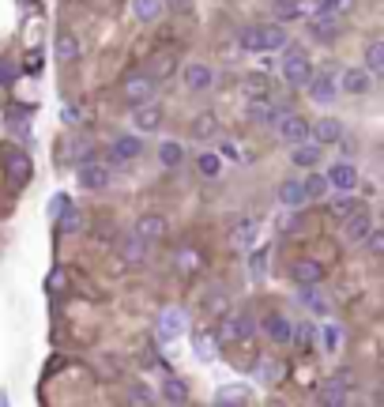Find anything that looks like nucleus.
I'll list each match as a JSON object with an SVG mask.
<instances>
[{"label": "nucleus", "instance_id": "f257e3e1", "mask_svg": "<svg viewBox=\"0 0 384 407\" xmlns=\"http://www.w3.org/2000/svg\"><path fill=\"white\" fill-rule=\"evenodd\" d=\"M283 79L290 87H306L309 79H313V61H309V53L306 50H298V45H283Z\"/></svg>", "mask_w": 384, "mask_h": 407}, {"label": "nucleus", "instance_id": "f03ea898", "mask_svg": "<svg viewBox=\"0 0 384 407\" xmlns=\"http://www.w3.org/2000/svg\"><path fill=\"white\" fill-rule=\"evenodd\" d=\"M76 181H79V189H83V193H102V189H109V181H114V166L91 158V163L79 166Z\"/></svg>", "mask_w": 384, "mask_h": 407}, {"label": "nucleus", "instance_id": "7ed1b4c3", "mask_svg": "<svg viewBox=\"0 0 384 407\" xmlns=\"http://www.w3.org/2000/svg\"><path fill=\"white\" fill-rule=\"evenodd\" d=\"M155 91H158V83L147 76V72H136V76H128L125 79V87H121V94H125V102L128 106H147V102H155Z\"/></svg>", "mask_w": 384, "mask_h": 407}, {"label": "nucleus", "instance_id": "20e7f679", "mask_svg": "<svg viewBox=\"0 0 384 407\" xmlns=\"http://www.w3.org/2000/svg\"><path fill=\"white\" fill-rule=\"evenodd\" d=\"M324 181H328V189H335V193H354L358 181H362V174H358V166L350 163V158H339V163L328 166Z\"/></svg>", "mask_w": 384, "mask_h": 407}, {"label": "nucleus", "instance_id": "39448f33", "mask_svg": "<svg viewBox=\"0 0 384 407\" xmlns=\"http://www.w3.org/2000/svg\"><path fill=\"white\" fill-rule=\"evenodd\" d=\"M143 136L140 132H125V136H117L114 143H109V166H121V163H136V158L143 155Z\"/></svg>", "mask_w": 384, "mask_h": 407}, {"label": "nucleus", "instance_id": "423d86ee", "mask_svg": "<svg viewBox=\"0 0 384 407\" xmlns=\"http://www.w3.org/2000/svg\"><path fill=\"white\" fill-rule=\"evenodd\" d=\"M309 98L317 102V106H328V102H335V94H339V79H335V72H313V79L306 83Z\"/></svg>", "mask_w": 384, "mask_h": 407}, {"label": "nucleus", "instance_id": "0eeeda50", "mask_svg": "<svg viewBox=\"0 0 384 407\" xmlns=\"http://www.w3.org/2000/svg\"><path fill=\"white\" fill-rule=\"evenodd\" d=\"M136 238H143V242H162L166 234H170V219L166 215H158V211H143L140 219H136V230H132Z\"/></svg>", "mask_w": 384, "mask_h": 407}, {"label": "nucleus", "instance_id": "6e6552de", "mask_svg": "<svg viewBox=\"0 0 384 407\" xmlns=\"http://www.w3.org/2000/svg\"><path fill=\"white\" fill-rule=\"evenodd\" d=\"M181 83H185L192 94H204L215 87V68L204 65V61H189L185 72H181Z\"/></svg>", "mask_w": 384, "mask_h": 407}, {"label": "nucleus", "instance_id": "1a4fd4ad", "mask_svg": "<svg viewBox=\"0 0 384 407\" xmlns=\"http://www.w3.org/2000/svg\"><path fill=\"white\" fill-rule=\"evenodd\" d=\"M347 393H350V373L339 370L335 377L324 381V388H320V407H347Z\"/></svg>", "mask_w": 384, "mask_h": 407}, {"label": "nucleus", "instance_id": "9d476101", "mask_svg": "<svg viewBox=\"0 0 384 407\" xmlns=\"http://www.w3.org/2000/svg\"><path fill=\"white\" fill-rule=\"evenodd\" d=\"M373 227H377V222H373L370 207H362V211H354V215H347V219H343V238H347L350 245H362L365 238H370Z\"/></svg>", "mask_w": 384, "mask_h": 407}, {"label": "nucleus", "instance_id": "9b49d317", "mask_svg": "<svg viewBox=\"0 0 384 407\" xmlns=\"http://www.w3.org/2000/svg\"><path fill=\"white\" fill-rule=\"evenodd\" d=\"M132 125H136V132H140V136H155V132H162V125H166L162 106H155V102H147V106H136Z\"/></svg>", "mask_w": 384, "mask_h": 407}, {"label": "nucleus", "instance_id": "f8f14e48", "mask_svg": "<svg viewBox=\"0 0 384 407\" xmlns=\"http://www.w3.org/2000/svg\"><path fill=\"white\" fill-rule=\"evenodd\" d=\"M339 136H347V129L335 117H320L317 125H309V143H317V147H332V143H339Z\"/></svg>", "mask_w": 384, "mask_h": 407}, {"label": "nucleus", "instance_id": "ddd939ff", "mask_svg": "<svg viewBox=\"0 0 384 407\" xmlns=\"http://www.w3.org/2000/svg\"><path fill=\"white\" fill-rule=\"evenodd\" d=\"M279 140L290 143V147H298V143H309V121L301 114H286L283 121H279Z\"/></svg>", "mask_w": 384, "mask_h": 407}, {"label": "nucleus", "instance_id": "4468645a", "mask_svg": "<svg viewBox=\"0 0 384 407\" xmlns=\"http://www.w3.org/2000/svg\"><path fill=\"white\" fill-rule=\"evenodd\" d=\"M290 279L298 286H320V283H324V264L313 260V257H301V260H294V264H290Z\"/></svg>", "mask_w": 384, "mask_h": 407}, {"label": "nucleus", "instance_id": "2eb2a0df", "mask_svg": "<svg viewBox=\"0 0 384 407\" xmlns=\"http://www.w3.org/2000/svg\"><path fill=\"white\" fill-rule=\"evenodd\" d=\"M373 91V76L365 68H347L339 76V94H354V98H362V94Z\"/></svg>", "mask_w": 384, "mask_h": 407}, {"label": "nucleus", "instance_id": "dca6fc26", "mask_svg": "<svg viewBox=\"0 0 384 407\" xmlns=\"http://www.w3.org/2000/svg\"><path fill=\"white\" fill-rule=\"evenodd\" d=\"M275 200L283 207H290V211H301L309 200H306V189H301V178H283L275 189Z\"/></svg>", "mask_w": 384, "mask_h": 407}, {"label": "nucleus", "instance_id": "f3484780", "mask_svg": "<svg viewBox=\"0 0 384 407\" xmlns=\"http://www.w3.org/2000/svg\"><path fill=\"white\" fill-rule=\"evenodd\" d=\"M260 328H264V336H268L271 343H279V347H286V343H290V336H294V324L286 321L283 313H264Z\"/></svg>", "mask_w": 384, "mask_h": 407}, {"label": "nucleus", "instance_id": "a211bd4d", "mask_svg": "<svg viewBox=\"0 0 384 407\" xmlns=\"http://www.w3.org/2000/svg\"><path fill=\"white\" fill-rule=\"evenodd\" d=\"M256 45H260V53H275L286 45V30L283 23H256Z\"/></svg>", "mask_w": 384, "mask_h": 407}, {"label": "nucleus", "instance_id": "6ab92c4d", "mask_svg": "<svg viewBox=\"0 0 384 407\" xmlns=\"http://www.w3.org/2000/svg\"><path fill=\"white\" fill-rule=\"evenodd\" d=\"M290 114V106L286 102H260V106H253V121L264 125V129H279V121Z\"/></svg>", "mask_w": 384, "mask_h": 407}, {"label": "nucleus", "instance_id": "aec40b11", "mask_svg": "<svg viewBox=\"0 0 384 407\" xmlns=\"http://www.w3.org/2000/svg\"><path fill=\"white\" fill-rule=\"evenodd\" d=\"M79 53H83V42H79L72 30H61L57 42H53V57H57L61 65H72V61H79Z\"/></svg>", "mask_w": 384, "mask_h": 407}, {"label": "nucleus", "instance_id": "412c9836", "mask_svg": "<svg viewBox=\"0 0 384 407\" xmlns=\"http://www.w3.org/2000/svg\"><path fill=\"white\" fill-rule=\"evenodd\" d=\"M253 332H256L253 317L245 313V309H237V313L226 321V328H222V336H226V340H234V343H242V340H249Z\"/></svg>", "mask_w": 384, "mask_h": 407}, {"label": "nucleus", "instance_id": "4be33fe9", "mask_svg": "<svg viewBox=\"0 0 384 407\" xmlns=\"http://www.w3.org/2000/svg\"><path fill=\"white\" fill-rule=\"evenodd\" d=\"M256 234H260V219H256V215H242V219L234 222V245H242V249H249L256 242Z\"/></svg>", "mask_w": 384, "mask_h": 407}, {"label": "nucleus", "instance_id": "5701e85b", "mask_svg": "<svg viewBox=\"0 0 384 407\" xmlns=\"http://www.w3.org/2000/svg\"><path fill=\"white\" fill-rule=\"evenodd\" d=\"M4 170H8V178L19 185V181L30 178V158L23 155V151H8V155H4Z\"/></svg>", "mask_w": 384, "mask_h": 407}, {"label": "nucleus", "instance_id": "b1692460", "mask_svg": "<svg viewBox=\"0 0 384 407\" xmlns=\"http://www.w3.org/2000/svg\"><path fill=\"white\" fill-rule=\"evenodd\" d=\"M158 163H162L166 170H178V166L185 163V143H178V140H162V143H158Z\"/></svg>", "mask_w": 384, "mask_h": 407}, {"label": "nucleus", "instance_id": "393cba45", "mask_svg": "<svg viewBox=\"0 0 384 407\" xmlns=\"http://www.w3.org/2000/svg\"><path fill=\"white\" fill-rule=\"evenodd\" d=\"M189 136H192V140H211V136H219V117H215V114H200V117H192Z\"/></svg>", "mask_w": 384, "mask_h": 407}, {"label": "nucleus", "instance_id": "a878e982", "mask_svg": "<svg viewBox=\"0 0 384 407\" xmlns=\"http://www.w3.org/2000/svg\"><path fill=\"white\" fill-rule=\"evenodd\" d=\"M245 98H249L253 106H260V102H271V83H268V76H249V79H245Z\"/></svg>", "mask_w": 384, "mask_h": 407}, {"label": "nucleus", "instance_id": "bb28decb", "mask_svg": "<svg viewBox=\"0 0 384 407\" xmlns=\"http://www.w3.org/2000/svg\"><path fill=\"white\" fill-rule=\"evenodd\" d=\"M162 12H166L162 0H132V15L140 23H158V19H162Z\"/></svg>", "mask_w": 384, "mask_h": 407}, {"label": "nucleus", "instance_id": "cd10ccee", "mask_svg": "<svg viewBox=\"0 0 384 407\" xmlns=\"http://www.w3.org/2000/svg\"><path fill=\"white\" fill-rule=\"evenodd\" d=\"M196 170H200V178L219 181L222 178V158L215 155V151H200V155H196Z\"/></svg>", "mask_w": 384, "mask_h": 407}, {"label": "nucleus", "instance_id": "c85d7f7f", "mask_svg": "<svg viewBox=\"0 0 384 407\" xmlns=\"http://www.w3.org/2000/svg\"><path fill=\"white\" fill-rule=\"evenodd\" d=\"M185 332V313L181 309H162L158 317V336H181Z\"/></svg>", "mask_w": 384, "mask_h": 407}, {"label": "nucleus", "instance_id": "c756f323", "mask_svg": "<svg viewBox=\"0 0 384 407\" xmlns=\"http://www.w3.org/2000/svg\"><path fill=\"white\" fill-rule=\"evenodd\" d=\"M121 257H125V264H143V260H147V242L136 238V234H128L121 242Z\"/></svg>", "mask_w": 384, "mask_h": 407}, {"label": "nucleus", "instance_id": "7c9ffc66", "mask_svg": "<svg viewBox=\"0 0 384 407\" xmlns=\"http://www.w3.org/2000/svg\"><path fill=\"white\" fill-rule=\"evenodd\" d=\"M290 158H294V166H301V170H313L320 163V147L317 143H298V147H290Z\"/></svg>", "mask_w": 384, "mask_h": 407}, {"label": "nucleus", "instance_id": "2f4dec72", "mask_svg": "<svg viewBox=\"0 0 384 407\" xmlns=\"http://www.w3.org/2000/svg\"><path fill=\"white\" fill-rule=\"evenodd\" d=\"M328 207H332V215H339V219H347V215H354V211H362V200H358V196L354 193H339V196H335V200L332 204H328Z\"/></svg>", "mask_w": 384, "mask_h": 407}, {"label": "nucleus", "instance_id": "473e14b6", "mask_svg": "<svg viewBox=\"0 0 384 407\" xmlns=\"http://www.w3.org/2000/svg\"><path fill=\"white\" fill-rule=\"evenodd\" d=\"M309 30H313V38H328V42H332V38L339 34V19H335V15H324V12H320Z\"/></svg>", "mask_w": 384, "mask_h": 407}, {"label": "nucleus", "instance_id": "72a5a7b5", "mask_svg": "<svg viewBox=\"0 0 384 407\" xmlns=\"http://www.w3.org/2000/svg\"><path fill=\"white\" fill-rule=\"evenodd\" d=\"M365 72H370V76H381L384 72V42L365 45Z\"/></svg>", "mask_w": 384, "mask_h": 407}, {"label": "nucleus", "instance_id": "f704fd0d", "mask_svg": "<svg viewBox=\"0 0 384 407\" xmlns=\"http://www.w3.org/2000/svg\"><path fill=\"white\" fill-rule=\"evenodd\" d=\"M162 396H166V400H170V404H189V388H185V381H178V377H166L162 381Z\"/></svg>", "mask_w": 384, "mask_h": 407}, {"label": "nucleus", "instance_id": "c9c22d12", "mask_svg": "<svg viewBox=\"0 0 384 407\" xmlns=\"http://www.w3.org/2000/svg\"><path fill=\"white\" fill-rule=\"evenodd\" d=\"M298 298H301V306H309L313 313H320V317L328 313V298H320L317 286H298Z\"/></svg>", "mask_w": 384, "mask_h": 407}, {"label": "nucleus", "instance_id": "e433bc0d", "mask_svg": "<svg viewBox=\"0 0 384 407\" xmlns=\"http://www.w3.org/2000/svg\"><path fill=\"white\" fill-rule=\"evenodd\" d=\"M271 8H275V19L279 23H294L301 15V0H275Z\"/></svg>", "mask_w": 384, "mask_h": 407}, {"label": "nucleus", "instance_id": "4c0bfd02", "mask_svg": "<svg viewBox=\"0 0 384 407\" xmlns=\"http://www.w3.org/2000/svg\"><path fill=\"white\" fill-rule=\"evenodd\" d=\"M301 189H306V200H320V196L328 193L324 174H309V178H301Z\"/></svg>", "mask_w": 384, "mask_h": 407}, {"label": "nucleus", "instance_id": "58836bf2", "mask_svg": "<svg viewBox=\"0 0 384 407\" xmlns=\"http://www.w3.org/2000/svg\"><path fill=\"white\" fill-rule=\"evenodd\" d=\"M237 50L242 53H260V45H256V23H245V27L237 30Z\"/></svg>", "mask_w": 384, "mask_h": 407}, {"label": "nucleus", "instance_id": "ea45409f", "mask_svg": "<svg viewBox=\"0 0 384 407\" xmlns=\"http://www.w3.org/2000/svg\"><path fill=\"white\" fill-rule=\"evenodd\" d=\"M362 245L373 253V257H381V249H384V230H377V227H373V230H370V238H365Z\"/></svg>", "mask_w": 384, "mask_h": 407}, {"label": "nucleus", "instance_id": "a19ab883", "mask_svg": "<svg viewBox=\"0 0 384 407\" xmlns=\"http://www.w3.org/2000/svg\"><path fill=\"white\" fill-rule=\"evenodd\" d=\"M151 400H155V396H151V388H147V385H132V404H136V407H140V404L147 407Z\"/></svg>", "mask_w": 384, "mask_h": 407}, {"label": "nucleus", "instance_id": "79ce46f5", "mask_svg": "<svg viewBox=\"0 0 384 407\" xmlns=\"http://www.w3.org/2000/svg\"><path fill=\"white\" fill-rule=\"evenodd\" d=\"M215 155H219V158H234V163H237V158H242V151H237V147H234V143H230V140H222V147L215 151Z\"/></svg>", "mask_w": 384, "mask_h": 407}, {"label": "nucleus", "instance_id": "37998d69", "mask_svg": "<svg viewBox=\"0 0 384 407\" xmlns=\"http://www.w3.org/2000/svg\"><path fill=\"white\" fill-rule=\"evenodd\" d=\"M181 260H185V264H181V268H185V271H192V268H200V257H196V253H192V249H185V253H181Z\"/></svg>", "mask_w": 384, "mask_h": 407}, {"label": "nucleus", "instance_id": "c03bdc74", "mask_svg": "<svg viewBox=\"0 0 384 407\" xmlns=\"http://www.w3.org/2000/svg\"><path fill=\"white\" fill-rule=\"evenodd\" d=\"M264 260H268V249H264V253H253V275H260Z\"/></svg>", "mask_w": 384, "mask_h": 407}, {"label": "nucleus", "instance_id": "a18cd8bd", "mask_svg": "<svg viewBox=\"0 0 384 407\" xmlns=\"http://www.w3.org/2000/svg\"><path fill=\"white\" fill-rule=\"evenodd\" d=\"M324 343H328V347H335V343H339V332H335L332 324H328V328H324Z\"/></svg>", "mask_w": 384, "mask_h": 407}, {"label": "nucleus", "instance_id": "49530a36", "mask_svg": "<svg viewBox=\"0 0 384 407\" xmlns=\"http://www.w3.org/2000/svg\"><path fill=\"white\" fill-rule=\"evenodd\" d=\"M0 407H8V396L4 393H0Z\"/></svg>", "mask_w": 384, "mask_h": 407}]
</instances>
